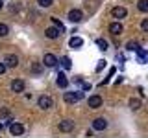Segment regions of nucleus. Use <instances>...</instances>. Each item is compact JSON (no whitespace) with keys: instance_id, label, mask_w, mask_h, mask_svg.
I'll return each instance as SVG.
<instances>
[{"instance_id":"nucleus-1","label":"nucleus","mask_w":148,"mask_h":138,"mask_svg":"<svg viewBox=\"0 0 148 138\" xmlns=\"http://www.w3.org/2000/svg\"><path fill=\"white\" fill-rule=\"evenodd\" d=\"M83 98V92L82 90H74V92H65V96H63V99H65V103H69V105H72V103H78Z\"/></svg>"},{"instance_id":"nucleus-2","label":"nucleus","mask_w":148,"mask_h":138,"mask_svg":"<svg viewBox=\"0 0 148 138\" xmlns=\"http://www.w3.org/2000/svg\"><path fill=\"white\" fill-rule=\"evenodd\" d=\"M37 105H39L41 109H50L54 105V99L50 98V96H41V98L37 99Z\"/></svg>"},{"instance_id":"nucleus-3","label":"nucleus","mask_w":148,"mask_h":138,"mask_svg":"<svg viewBox=\"0 0 148 138\" xmlns=\"http://www.w3.org/2000/svg\"><path fill=\"white\" fill-rule=\"evenodd\" d=\"M82 18H83V13L80 11V9H71V11H69V20L74 22V24L82 22Z\"/></svg>"},{"instance_id":"nucleus-4","label":"nucleus","mask_w":148,"mask_h":138,"mask_svg":"<svg viewBox=\"0 0 148 138\" xmlns=\"http://www.w3.org/2000/svg\"><path fill=\"white\" fill-rule=\"evenodd\" d=\"M43 63H45V66H48V68H54L56 64H58V57H56L54 53H45V57H43Z\"/></svg>"},{"instance_id":"nucleus-5","label":"nucleus","mask_w":148,"mask_h":138,"mask_svg":"<svg viewBox=\"0 0 148 138\" xmlns=\"http://www.w3.org/2000/svg\"><path fill=\"white\" fill-rule=\"evenodd\" d=\"M59 131H61V133L74 131V122H72V120H63V122H59Z\"/></svg>"},{"instance_id":"nucleus-6","label":"nucleus","mask_w":148,"mask_h":138,"mask_svg":"<svg viewBox=\"0 0 148 138\" xmlns=\"http://www.w3.org/2000/svg\"><path fill=\"white\" fill-rule=\"evenodd\" d=\"M106 127H108V120L106 118H96L95 122H92V129H95V131H104Z\"/></svg>"},{"instance_id":"nucleus-7","label":"nucleus","mask_w":148,"mask_h":138,"mask_svg":"<svg viewBox=\"0 0 148 138\" xmlns=\"http://www.w3.org/2000/svg\"><path fill=\"white\" fill-rule=\"evenodd\" d=\"M9 133H11L13 136H21L22 133H24V127L21 125V123H17V122H13L11 125H9Z\"/></svg>"},{"instance_id":"nucleus-8","label":"nucleus","mask_w":148,"mask_h":138,"mask_svg":"<svg viewBox=\"0 0 148 138\" xmlns=\"http://www.w3.org/2000/svg\"><path fill=\"white\" fill-rule=\"evenodd\" d=\"M4 63L8 64V66H11V68H15L17 64H18V57L15 53H8L6 57H4Z\"/></svg>"},{"instance_id":"nucleus-9","label":"nucleus","mask_w":148,"mask_h":138,"mask_svg":"<svg viewBox=\"0 0 148 138\" xmlns=\"http://www.w3.org/2000/svg\"><path fill=\"white\" fill-rule=\"evenodd\" d=\"M111 15H113V18H124V17L128 15V11H126V7L119 6V7H113V11H111Z\"/></svg>"},{"instance_id":"nucleus-10","label":"nucleus","mask_w":148,"mask_h":138,"mask_svg":"<svg viewBox=\"0 0 148 138\" xmlns=\"http://www.w3.org/2000/svg\"><path fill=\"white\" fill-rule=\"evenodd\" d=\"M87 103H89L91 109H100L102 107V98L100 96H91V98L87 99Z\"/></svg>"},{"instance_id":"nucleus-11","label":"nucleus","mask_w":148,"mask_h":138,"mask_svg":"<svg viewBox=\"0 0 148 138\" xmlns=\"http://www.w3.org/2000/svg\"><path fill=\"white\" fill-rule=\"evenodd\" d=\"M59 33H61V30H59V28H48V30L45 31V35H46V39H58L59 37Z\"/></svg>"},{"instance_id":"nucleus-12","label":"nucleus","mask_w":148,"mask_h":138,"mask_svg":"<svg viewBox=\"0 0 148 138\" xmlns=\"http://www.w3.org/2000/svg\"><path fill=\"white\" fill-rule=\"evenodd\" d=\"M11 90L13 92H24V81L22 79H13L11 81Z\"/></svg>"},{"instance_id":"nucleus-13","label":"nucleus","mask_w":148,"mask_h":138,"mask_svg":"<svg viewBox=\"0 0 148 138\" xmlns=\"http://www.w3.org/2000/svg\"><path fill=\"white\" fill-rule=\"evenodd\" d=\"M122 30H124V28H122L120 22H111V24H109V31L113 35H120V33H122Z\"/></svg>"},{"instance_id":"nucleus-14","label":"nucleus","mask_w":148,"mask_h":138,"mask_svg":"<svg viewBox=\"0 0 148 138\" xmlns=\"http://www.w3.org/2000/svg\"><path fill=\"white\" fill-rule=\"evenodd\" d=\"M56 83H58V87H61V89H67V87H69L67 76H65V74H61V72L58 74V81H56Z\"/></svg>"},{"instance_id":"nucleus-15","label":"nucleus","mask_w":148,"mask_h":138,"mask_svg":"<svg viewBox=\"0 0 148 138\" xmlns=\"http://www.w3.org/2000/svg\"><path fill=\"white\" fill-rule=\"evenodd\" d=\"M69 44H71V48H80V46H83V39L82 37H72L69 41Z\"/></svg>"},{"instance_id":"nucleus-16","label":"nucleus","mask_w":148,"mask_h":138,"mask_svg":"<svg viewBox=\"0 0 148 138\" xmlns=\"http://www.w3.org/2000/svg\"><path fill=\"white\" fill-rule=\"evenodd\" d=\"M137 9L141 13H148V0H139V2H137Z\"/></svg>"},{"instance_id":"nucleus-17","label":"nucleus","mask_w":148,"mask_h":138,"mask_svg":"<svg viewBox=\"0 0 148 138\" xmlns=\"http://www.w3.org/2000/svg\"><path fill=\"white\" fill-rule=\"evenodd\" d=\"M130 109H132V110H139V109H141V99H137V98L130 99Z\"/></svg>"},{"instance_id":"nucleus-18","label":"nucleus","mask_w":148,"mask_h":138,"mask_svg":"<svg viewBox=\"0 0 148 138\" xmlns=\"http://www.w3.org/2000/svg\"><path fill=\"white\" fill-rule=\"evenodd\" d=\"M126 46H128L130 52H141V46H139V43H133V41H130Z\"/></svg>"},{"instance_id":"nucleus-19","label":"nucleus","mask_w":148,"mask_h":138,"mask_svg":"<svg viewBox=\"0 0 148 138\" xmlns=\"http://www.w3.org/2000/svg\"><path fill=\"white\" fill-rule=\"evenodd\" d=\"M61 66L65 68V70H71V66H72V64H71V57H67V55H65V57L61 59Z\"/></svg>"},{"instance_id":"nucleus-20","label":"nucleus","mask_w":148,"mask_h":138,"mask_svg":"<svg viewBox=\"0 0 148 138\" xmlns=\"http://www.w3.org/2000/svg\"><path fill=\"white\" fill-rule=\"evenodd\" d=\"M96 46H98L102 52H106V50H108V41H104V39H96Z\"/></svg>"},{"instance_id":"nucleus-21","label":"nucleus","mask_w":148,"mask_h":138,"mask_svg":"<svg viewBox=\"0 0 148 138\" xmlns=\"http://www.w3.org/2000/svg\"><path fill=\"white\" fill-rule=\"evenodd\" d=\"M8 33H9V28H8V24L0 22V37H6Z\"/></svg>"},{"instance_id":"nucleus-22","label":"nucleus","mask_w":148,"mask_h":138,"mask_svg":"<svg viewBox=\"0 0 148 138\" xmlns=\"http://www.w3.org/2000/svg\"><path fill=\"white\" fill-rule=\"evenodd\" d=\"M52 24L56 26V28H59L61 31H65V26H63V22L59 20V18H56V17H52Z\"/></svg>"},{"instance_id":"nucleus-23","label":"nucleus","mask_w":148,"mask_h":138,"mask_svg":"<svg viewBox=\"0 0 148 138\" xmlns=\"http://www.w3.org/2000/svg\"><path fill=\"white\" fill-rule=\"evenodd\" d=\"M37 4H39L41 7H50L54 4V0H37Z\"/></svg>"},{"instance_id":"nucleus-24","label":"nucleus","mask_w":148,"mask_h":138,"mask_svg":"<svg viewBox=\"0 0 148 138\" xmlns=\"http://www.w3.org/2000/svg\"><path fill=\"white\" fill-rule=\"evenodd\" d=\"M104 68H106V61H98V64H96L95 70H96V72H102Z\"/></svg>"},{"instance_id":"nucleus-25","label":"nucleus","mask_w":148,"mask_h":138,"mask_svg":"<svg viewBox=\"0 0 148 138\" xmlns=\"http://www.w3.org/2000/svg\"><path fill=\"white\" fill-rule=\"evenodd\" d=\"M141 30L145 31V33H148V18H145V20L141 22Z\"/></svg>"},{"instance_id":"nucleus-26","label":"nucleus","mask_w":148,"mask_h":138,"mask_svg":"<svg viewBox=\"0 0 148 138\" xmlns=\"http://www.w3.org/2000/svg\"><path fill=\"white\" fill-rule=\"evenodd\" d=\"M6 116H9V110L8 109H2V110H0V120L6 118Z\"/></svg>"},{"instance_id":"nucleus-27","label":"nucleus","mask_w":148,"mask_h":138,"mask_svg":"<svg viewBox=\"0 0 148 138\" xmlns=\"http://www.w3.org/2000/svg\"><path fill=\"white\" fill-rule=\"evenodd\" d=\"M6 68H8V64H6V63L2 61V63H0V76H2V74L6 72Z\"/></svg>"},{"instance_id":"nucleus-28","label":"nucleus","mask_w":148,"mask_h":138,"mask_svg":"<svg viewBox=\"0 0 148 138\" xmlns=\"http://www.w3.org/2000/svg\"><path fill=\"white\" fill-rule=\"evenodd\" d=\"M34 72H41V66H39V64H34Z\"/></svg>"},{"instance_id":"nucleus-29","label":"nucleus","mask_w":148,"mask_h":138,"mask_svg":"<svg viewBox=\"0 0 148 138\" xmlns=\"http://www.w3.org/2000/svg\"><path fill=\"white\" fill-rule=\"evenodd\" d=\"M2 129H4V125H2V123H0V131H2Z\"/></svg>"},{"instance_id":"nucleus-30","label":"nucleus","mask_w":148,"mask_h":138,"mask_svg":"<svg viewBox=\"0 0 148 138\" xmlns=\"http://www.w3.org/2000/svg\"><path fill=\"white\" fill-rule=\"evenodd\" d=\"M0 7H2V4H0Z\"/></svg>"}]
</instances>
